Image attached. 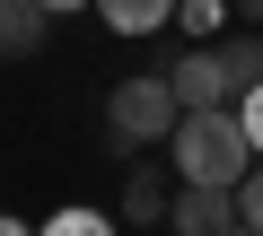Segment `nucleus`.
<instances>
[{
  "instance_id": "obj_1",
  "label": "nucleus",
  "mask_w": 263,
  "mask_h": 236,
  "mask_svg": "<svg viewBox=\"0 0 263 236\" xmlns=\"http://www.w3.org/2000/svg\"><path fill=\"white\" fill-rule=\"evenodd\" d=\"M167 166H176V184H219V192H237V184H246V166H254L237 105L176 114V132H167Z\"/></svg>"
},
{
  "instance_id": "obj_2",
  "label": "nucleus",
  "mask_w": 263,
  "mask_h": 236,
  "mask_svg": "<svg viewBox=\"0 0 263 236\" xmlns=\"http://www.w3.org/2000/svg\"><path fill=\"white\" fill-rule=\"evenodd\" d=\"M176 88H167V70H132V79H114L105 88V149L114 158H141V149H158L167 132H176Z\"/></svg>"
},
{
  "instance_id": "obj_3",
  "label": "nucleus",
  "mask_w": 263,
  "mask_h": 236,
  "mask_svg": "<svg viewBox=\"0 0 263 236\" xmlns=\"http://www.w3.org/2000/svg\"><path fill=\"white\" fill-rule=\"evenodd\" d=\"M167 227H176V236H228V227H237V192H219V184H176Z\"/></svg>"
},
{
  "instance_id": "obj_4",
  "label": "nucleus",
  "mask_w": 263,
  "mask_h": 236,
  "mask_svg": "<svg viewBox=\"0 0 263 236\" xmlns=\"http://www.w3.org/2000/svg\"><path fill=\"white\" fill-rule=\"evenodd\" d=\"M167 88H176V105H184V114H202V105H228V70H219V44H193L184 61H167Z\"/></svg>"
},
{
  "instance_id": "obj_5",
  "label": "nucleus",
  "mask_w": 263,
  "mask_h": 236,
  "mask_svg": "<svg viewBox=\"0 0 263 236\" xmlns=\"http://www.w3.org/2000/svg\"><path fill=\"white\" fill-rule=\"evenodd\" d=\"M167 201H176V192H167V166H149V149H141V158H132V175H123L114 219H123V227H158V219H167Z\"/></svg>"
},
{
  "instance_id": "obj_6",
  "label": "nucleus",
  "mask_w": 263,
  "mask_h": 236,
  "mask_svg": "<svg viewBox=\"0 0 263 236\" xmlns=\"http://www.w3.org/2000/svg\"><path fill=\"white\" fill-rule=\"evenodd\" d=\"M53 35V18L35 9V0H0V61H35Z\"/></svg>"
},
{
  "instance_id": "obj_7",
  "label": "nucleus",
  "mask_w": 263,
  "mask_h": 236,
  "mask_svg": "<svg viewBox=\"0 0 263 236\" xmlns=\"http://www.w3.org/2000/svg\"><path fill=\"white\" fill-rule=\"evenodd\" d=\"M219 70H228V105L246 88H263V27H228L219 35Z\"/></svg>"
},
{
  "instance_id": "obj_8",
  "label": "nucleus",
  "mask_w": 263,
  "mask_h": 236,
  "mask_svg": "<svg viewBox=\"0 0 263 236\" xmlns=\"http://www.w3.org/2000/svg\"><path fill=\"white\" fill-rule=\"evenodd\" d=\"M97 18L114 35H158V27H176V0H97Z\"/></svg>"
},
{
  "instance_id": "obj_9",
  "label": "nucleus",
  "mask_w": 263,
  "mask_h": 236,
  "mask_svg": "<svg viewBox=\"0 0 263 236\" xmlns=\"http://www.w3.org/2000/svg\"><path fill=\"white\" fill-rule=\"evenodd\" d=\"M176 27H184L193 44H219L237 18H228V0H176Z\"/></svg>"
},
{
  "instance_id": "obj_10",
  "label": "nucleus",
  "mask_w": 263,
  "mask_h": 236,
  "mask_svg": "<svg viewBox=\"0 0 263 236\" xmlns=\"http://www.w3.org/2000/svg\"><path fill=\"white\" fill-rule=\"evenodd\" d=\"M35 236H123V227H114V210H53Z\"/></svg>"
},
{
  "instance_id": "obj_11",
  "label": "nucleus",
  "mask_w": 263,
  "mask_h": 236,
  "mask_svg": "<svg viewBox=\"0 0 263 236\" xmlns=\"http://www.w3.org/2000/svg\"><path fill=\"white\" fill-rule=\"evenodd\" d=\"M237 227H254L263 236V158L246 166V184H237Z\"/></svg>"
},
{
  "instance_id": "obj_12",
  "label": "nucleus",
  "mask_w": 263,
  "mask_h": 236,
  "mask_svg": "<svg viewBox=\"0 0 263 236\" xmlns=\"http://www.w3.org/2000/svg\"><path fill=\"white\" fill-rule=\"evenodd\" d=\"M237 123H246V149L263 158V88H246V96H237Z\"/></svg>"
},
{
  "instance_id": "obj_13",
  "label": "nucleus",
  "mask_w": 263,
  "mask_h": 236,
  "mask_svg": "<svg viewBox=\"0 0 263 236\" xmlns=\"http://www.w3.org/2000/svg\"><path fill=\"white\" fill-rule=\"evenodd\" d=\"M228 18L237 27H263V0H228Z\"/></svg>"
},
{
  "instance_id": "obj_14",
  "label": "nucleus",
  "mask_w": 263,
  "mask_h": 236,
  "mask_svg": "<svg viewBox=\"0 0 263 236\" xmlns=\"http://www.w3.org/2000/svg\"><path fill=\"white\" fill-rule=\"evenodd\" d=\"M44 18H70V9H97V0H35Z\"/></svg>"
},
{
  "instance_id": "obj_15",
  "label": "nucleus",
  "mask_w": 263,
  "mask_h": 236,
  "mask_svg": "<svg viewBox=\"0 0 263 236\" xmlns=\"http://www.w3.org/2000/svg\"><path fill=\"white\" fill-rule=\"evenodd\" d=\"M0 236H35V227H18V219H9V210H0Z\"/></svg>"
},
{
  "instance_id": "obj_16",
  "label": "nucleus",
  "mask_w": 263,
  "mask_h": 236,
  "mask_svg": "<svg viewBox=\"0 0 263 236\" xmlns=\"http://www.w3.org/2000/svg\"><path fill=\"white\" fill-rule=\"evenodd\" d=\"M228 236H254V227H228Z\"/></svg>"
}]
</instances>
